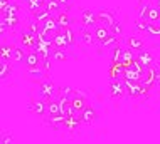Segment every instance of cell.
I'll list each match as a JSON object with an SVG mask.
<instances>
[{"instance_id":"obj_1","label":"cell","mask_w":160,"mask_h":144,"mask_svg":"<svg viewBox=\"0 0 160 144\" xmlns=\"http://www.w3.org/2000/svg\"><path fill=\"white\" fill-rule=\"evenodd\" d=\"M58 92H59V89L54 86V82H51V81L42 82L41 87H39V95H41L44 101H47V99H58Z\"/></svg>"},{"instance_id":"obj_2","label":"cell","mask_w":160,"mask_h":144,"mask_svg":"<svg viewBox=\"0 0 160 144\" xmlns=\"http://www.w3.org/2000/svg\"><path fill=\"white\" fill-rule=\"evenodd\" d=\"M71 106L74 111H84V107L88 106V95H86L83 91L74 89L71 95Z\"/></svg>"},{"instance_id":"obj_3","label":"cell","mask_w":160,"mask_h":144,"mask_svg":"<svg viewBox=\"0 0 160 144\" xmlns=\"http://www.w3.org/2000/svg\"><path fill=\"white\" fill-rule=\"evenodd\" d=\"M110 92H111V97L122 99L125 95V92H127V82H125V79H113L111 81Z\"/></svg>"},{"instance_id":"obj_4","label":"cell","mask_w":160,"mask_h":144,"mask_svg":"<svg viewBox=\"0 0 160 144\" xmlns=\"http://www.w3.org/2000/svg\"><path fill=\"white\" fill-rule=\"evenodd\" d=\"M81 20H83L84 27L94 29L98 25V14H94L91 8H83V12H81Z\"/></svg>"},{"instance_id":"obj_5","label":"cell","mask_w":160,"mask_h":144,"mask_svg":"<svg viewBox=\"0 0 160 144\" xmlns=\"http://www.w3.org/2000/svg\"><path fill=\"white\" fill-rule=\"evenodd\" d=\"M125 82H127V92H128L130 95H133V97L145 95L147 92H148V89H147V87H143L140 82H137V81H127V79H125Z\"/></svg>"},{"instance_id":"obj_6","label":"cell","mask_w":160,"mask_h":144,"mask_svg":"<svg viewBox=\"0 0 160 144\" xmlns=\"http://www.w3.org/2000/svg\"><path fill=\"white\" fill-rule=\"evenodd\" d=\"M39 40V37L36 35V34H32L31 30H25V32H22V37H20V42H22L24 47H27V49H34L36 47V44Z\"/></svg>"},{"instance_id":"obj_7","label":"cell","mask_w":160,"mask_h":144,"mask_svg":"<svg viewBox=\"0 0 160 144\" xmlns=\"http://www.w3.org/2000/svg\"><path fill=\"white\" fill-rule=\"evenodd\" d=\"M25 64H27V67L29 69H34V67H41V64H42V57L37 54L36 50H32V52H29V54H25Z\"/></svg>"},{"instance_id":"obj_8","label":"cell","mask_w":160,"mask_h":144,"mask_svg":"<svg viewBox=\"0 0 160 144\" xmlns=\"http://www.w3.org/2000/svg\"><path fill=\"white\" fill-rule=\"evenodd\" d=\"M98 22L101 25H105V27H111V25L115 24V15L111 14V12H108V10H99L98 12Z\"/></svg>"},{"instance_id":"obj_9","label":"cell","mask_w":160,"mask_h":144,"mask_svg":"<svg viewBox=\"0 0 160 144\" xmlns=\"http://www.w3.org/2000/svg\"><path fill=\"white\" fill-rule=\"evenodd\" d=\"M93 32H94V37H96V40H98L99 44H103V42H105L108 37L111 35V30H110V27H105V25H96Z\"/></svg>"},{"instance_id":"obj_10","label":"cell","mask_w":160,"mask_h":144,"mask_svg":"<svg viewBox=\"0 0 160 144\" xmlns=\"http://www.w3.org/2000/svg\"><path fill=\"white\" fill-rule=\"evenodd\" d=\"M96 119H98L96 109L91 106H86L83 111V124H93V123H96Z\"/></svg>"},{"instance_id":"obj_11","label":"cell","mask_w":160,"mask_h":144,"mask_svg":"<svg viewBox=\"0 0 160 144\" xmlns=\"http://www.w3.org/2000/svg\"><path fill=\"white\" fill-rule=\"evenodd\" d=\"M56 34H58V30H51V29H44V27H42L37 37H39V40H42V42L49 44V45H52L54 39H56Z\"/></svg>"},{"instance_id":"obj_12","label":"cell","mask_w":160,"mask_h":144,"mask_svg":"<svg viewBox=\"0 0 160 144\" xmlns=\"http://www.w3.org/2000/svg\"><path fill=\"white\" fill-rule=\"evenodd\" d=\"M137 60L143 65V67H152L153 65V57H152V54H150L148 50H138Z\"/></svg>"},{"instance_id":"obj_13","label":"cell","mask_w":160,"mask_h":144,"mask_svg":"<svg viewBox=\"0 0 160 144\" xmlns=\"http://www.w3.org/2000/svg\"><path fill=\"white\" fill-rule=\"evenodd\" d=\"M46 114L47 116L61 114V107H59L58 99H47V101H46Z\"/></svg>"},{"instance_id":"obj_14","label":"cell","mask_w":160,"mask_h":144,"mask_svg":"<svg viewBox=\"0 0 160 144\" xmlns=\"http://www.w3.org/2000/svg\"><path fill=\"white\" fill-rule=\"evenodd\" d=\"M81 40H83L84 45H93L96 40V37H94V32H91V29L84 27L83 30H81Z\"/></svg>"},{"instance_id":"obj_15","label":"cell","mask_w":160,"mask_h":144,"mask_svg":"<svg viewBox=\"0 0 160 144\" xmlns=\"http://www.w3.org/2000/svg\"><path fill=\"white\" fill-rule=\"evenodd\" d=\"M49 124L54 129H64V123H66V116L62 114H56V116H49Z\"/></svg>"},{"instance_id":"obj_16","label":"cell","mask_w":160,"mask_h":144,"mask_svg":"<svg viewBox=\"0 0 160 144\" xmlns=\"http://www.w3.org/2000/svg\"><path fill=\"white\" fill-rule=\"evenodd\" d=\"M133 49H123V54H122V59H120V64L122 65H125V67H128V65H132L133 64V60H135L137 57L133 55V52H132Z\"/></svg>"},{"instance_id":"obj_17","label":"cell","mask_w":160,"mask_h":144,"mask_svg":"<svg viewBox=\"0 0 160 144\" xmlns=\"http://www.w3.org/2000/svg\"><path fill=\"white\" fill-rule=\"evenodd\" d=\"M31 111L37 116H46V101L41 99V101H36L31 104Z\"/></svg>"},{"instance_id":"obj_18","label":"cell","mask_w":160,"mask_h":144,"mask_svg":"<svg viewBox=\"0 0 160 144\" xmlns=\"http://www.w3.org/2000/svg\"><path fill=\"white\" fill-rule=\"evenodd\" d=\"M52 47H54V49H59V50H66L68 47H69V44L66 42V39H64V35H62L61 32L56 34V39H54V42H52Z\"/></svg>"},{"instance_id":"obj_19","label":"cell","mask_w":160,"mask_h":144,"mask_svg":"<svg viewBox=\"0 0 160 144\" xmlns=\"http://www.w3.org/2000/svg\"><path fill=\"white\" fill-rule=\"evenodd\" d=\"M46 5V0H27V8L32 14H37L39 10H42Z\"/></svg>"},{"instance_id":"obj_20","label":"cell","mask_w":160,"mask_h":144,"mask_svg":"<svg viewBox=\"0 0 160 144\" xmlns=\"http://www.w3.org/2000/svg\"><path fill=\"white\" fill-rule=\"evenodd\" d=\"M150 2L148 0H140V5H138V19H142V20H145L147 19V14H148V10H150Z\"/></svg>"},{"instance_id":"obj_21","label":"cell","mask_w":160,"mask_h":144,"mask_svg":"<svg viewBox=\"0 0 160 144\" xmlns=\"http://www.w3.org/2000/svg\"><path fill=\"white\" fill-rule=\"evenodd\" d=\"M147 22H157L160 20V7L158 5H152L148 10V14H147Z\"/></svg>"},{"instance_id":"obj_22","label":"cell","mask_w":160,"mask_h":144,"mask_svg":"<svg viewBox=\"0 0 160 144\" xmlns=\"http://www.w3.org/2000/svg\"><path fill=\"white\" fill-rule=\"evenodd\" d=\"M12 60L10 59H0V64H2V71H0V77L5 79L8 74L12 72V65H10Z\"/></svg>"},{"instance_id":"obj_23","label":"cell","mask_w":160,"mask_h":144,"mask_svg":"<svg viewBox=\"0 0 160 144\" xmlns=\"http://www.w3.org/2000/svg\"><path fill=\"white\" fill-rule=\"evenodd\" d=\"M58 24H59V27H71V17H69V14H68V10H64V12H61L58 17Z\"/></svg>"},{"instance_id":"obj_24","label":"cell","mask_w":160,"mask_h":144,"mask_svg":"<svg viewBox=\"0 0 160 144\" xmlns=\"http://www.w3.org/2000/svg\"><path fill=\"white\" fill-rule=\"evenodd\" d=\"M24 59H25V55H24V50H22V49H19V47H14V50H12V55H10V60H12V64L22 62Z\"/></svg>"},{"instance_id":"obj_25","label":"cell","mask_w":160,"mask_h":144,"mask_svg":"<svg viewBox=\"0 0 160 144\" xmlns=\"http://www.w3.org/2000/svg\"><path fill=\"white\" fill-rule=\"evenodd\" d=\"M42 27L44 29H51V30H59V24H58V19H54L52 15L47 17V19L42 22Z\"/></svg>"},{"instance_id":"obj_26","label":"cell","mask_w":160,"mask_h":144,"mask_svg":"<svg viewBox=\"0 0 160 144\" xmlns=\"http://www.w3.org/2000/svg\"><path fill=\"white\" fill-rule=\"evenodd\" d=\"M17 12H19V5L14 2H8L5 7H2V14L5 15H17Z\"/></svg>"},{"instance_id":"obj_27","label":"cell","mask_w":160,"mask_h":144,"mask_svg":"<svg viewBox=\"0 0 160 144\" xmlns=\"http://www.w3.org/2000/svg\"><path fill=\"white\" fill-rule=\"evenodd\" d=\"M47 10L51 12V14H54V12H59L62 8V5L59 3V0H46V5H44Z\"/></svg>"},{"instance_id":"obj_28","label":"cell","mask_w":160,"mask_h":144,"mask_svg":"<svg viewBox=\"0 0 160 144\" xmlns=\"http://www.w3.org/2000/svg\"><path fill=\"white\" fill-rule=\"evenodd\" d=\"M147 32H148L150 35H160V20L148 22V25H147Z\"/></svg>"},{"instance_id":"obj_29","label":"cell","mask_w":160,"mask_h":144,"mask_svg":"<svg viewBox=\"0 0 160 144\" xmlns=\"http://www.w3.org/2000/svg\"><path fill=\"white\" fill-rule=\"evenodd\" d=\"M128 47L133 49V50H142L143 42H142V39H138V37H130L128 39Z\"/></svg>"},{"instance_id":"obj_30","label":"cell","mask_w":160,"mask_h":144,"mask_svg":"<svg viewBox=\"0 0 160 144\" xmlns=\"http://www.w3.org/2000/svg\"><path fill=\"white\" fill-rule=\"evenodd\" d=\"M123 49H120V45H113V54H111V64H120Z\"/></svg>"},{"instance_id":"obj_31","label":"cell","mask_w":160,"mask_h":144,"mask_svg":"<svg viewBox=\"0 0 160 144\" xmlns=\"http://www.w3.org/2000/svg\"><path fill=\"white\" fill-rule=\"evenodd\" d=\"M2 19L7 22L10 29H14L15 25L19 24V17H17V15H5V14H2Z\"/></svg>"},{"instance_id":"obj_32","label":"cell","mask_w":160,"mask_h":144,"mask_svg":"<svg viewBox=\"0 0 160 144\" xmlns=\"http://www.w3.org/2000/svg\"><path fill=\"white\" fill-rule=\"evenodd\" d=\"M110 30H111V34H113L115 37H122L123 35V25L120 24V22H115V24L110 27Z\"/></svg>"},{"instance_id":"obj_33","label":"cell","mask_w":160,"mask_h":144,"mask_svg":"<svg viewBox=\"0 0 160 144\" xmlns=\"http://www.w3.org/2000/svg\"><path fill=\"white\" fill-rule=\"evenodd\" d=\"M34 15H36V20H37V22H41V24H42V22H44V20L47 19V17H51L52 14H51V12L47 10L46 7H44V8H42V10H39L37 14H34Z\"/></svg>"},{"instance_id":"obj_34","label":"cell","mask_w":160,"mask_h":144,"mask_svg":"<svg viewBox=\"0 0 160 144\" xmlns=\"http://www.w3.org/2000/svg\"><path fill=\"white\" fill-rule=\"evenodd\" d=\"M12 50H14V45H5V44H3V45H2V55H0V59H10Z\"/></svg>"},{"instance_id":"obj_35","label":"cell","mask_w":160,"mask_h":144,"mask_svg":"<svg viewBox=\"0 0 160 144\" xmlns=\"http://www.w3.org/2000/svg\"><path fill=\"white\" fill-rule=\"evenodd\" d=\"M52 60H66V50L54 49L52 50Z\"/></svg>"},{"instance_id":"obj_36","label":"cell","mask_w":160,"mask_h":144,"mask_svg":"<svg viewBox=\"0 0 160 144\" xmlns=\"http://www.w3.org/2000/svg\"><path fill=\"white\" fill-rule=\"evenodd\" d=\"M147 25H148V22H147V20H142V19H138V20L135 22V29H137V30H145V32H147Z\"/></svg>"},{"instance_id":"obj_37","label":"cell","mask_w":160,"mask_h":144,"mask_svg":"<svg viewBox=\"0 0 160 144\" xmlns=\"http://www.w3.org/2000/svg\"><path fill=\"white\" fill-rule=\"evenodd\" d=\"M2 142H3V144H8V142H14V137H12V136H5V137L2 139Z\"/></svg>"},{"instance_id":"obj_38","label":"cell","mask_w":160,"mask_h":144,"mask_svg":"<svg viewBox=\"0 0 160 144\" xmlns=\"http://www.w3.org/2000/svg\"><path fill=\"white\" fill-rule=\"evenodd\" d=\"M155 76H157V82H160V65L155 67Z\"/></svg>"},{"instance_id":"obj_39","label":"cell","mask_w":160,"mask_h":144,"mask_svg":"<svg viewBox=\"0 0 160 144\" xmlns=\"http://www.w3.org/2000/svg\"><path fill=\"white\" fill-rule=\"evenodd\" d=\"M59 3H61L64 8H68V7H69V0H59Z\"/></svg>"},{"instance_id":"obj_40","label":"cell","mask_w":160,"mask_h":144,"mask_svg":"<svg viewBox=\"0 0 160 144\" xmlns=\"http://www.w3.org/2000/svg\"><path fill=\"white\" fill-rule=\"evenodd\" d=\"M8 2H12V0H0V7H5Z\"/></svg>"},{"instance_id":"obj_41","label":"cell","mask_w":160,"mask_h":144,"mask_svg":"<svg viewBox=\"0 0 160 144\" xmlns=\"http://www.w3.org/2000/svg\"><path fill=\"white\" fill-rule=\"evenodd\" d=\"M157 5H158V7H160V0H157Z\"/></svg>"}]
</instances>
